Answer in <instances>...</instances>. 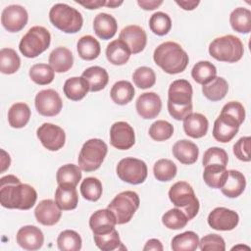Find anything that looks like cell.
<instances>
[{"label":"cell","mask_w":251,"mask_h":251,"mask_svg":"<svg viewBox=\"0 0 251 251\" xmlns=\"http://www.w3.org/2000/svg\"><path fill=\"white\" fill-rule=\"evenodd\" d=\"M37 199L36 190L29 184L22 183L14 175L0 179V203L7 209L29 210Z\"/></svg>","instance_id":"6da1fadb"},{"label":"cell","mask_w":251,"mask_h":251,"mask_svg":"<svg viewBox=\"0 0 251 251\" xmlns=\"http://www.w3.org/2000/svg\"><path fill=\"white\" fill-rule=\"evenodd\" d=\"M153 59L157 66L170 75L182 73L189 62L187 53L178 43L174 41H166L157 46Z\"/></svg>","instance_id":"7a4b0ae2"},{"label":"cell","mask_w":251,"mask_h":251,"mask_svg":"<svg viewBox=\"0 0 251 251\" xmlns=\"http://www.w3.org/2000/svg\"><path fill=\"white\" fill-rule=\"evenodd\" d=\"M192 86L186 79L174 80L168 90V111L176 121L192 113Z\"/></svg>","instance_id":"3957f363"},{"label":"cell","mask_w":251,"mask_h":251,"mask_svg":"<svg viewBox=\"0 0 251 251\" xmlns=\"http://www.w3.org/2000/svg\"><path fill=\"white\" fill-rule=\"evenodd\" d=\"M51 24L65 33H76L83 25V19L75 8L64 3H57L49 11Z\"/></svg>","instance_id":"277c9868"},{"label":"cell","mask_w":251,"mask_h":251,"mask_svg":"<svg viewBox=\"0 0 251 251\" xmlns=\"http://www.w3.org/2000/svg\"><path fill=\"white\" fill-rule=\"evenodd\" d=\"M243 53V43L237 36L231 34L217 37L209 45V54L221 62H238Z\"/></svg>","instance_id":"5b68a950"},{"label":"cell","mask_w":251,"mask_h":251,"mask_svg":"<svg viewBox=\"0 0 251 251\" xmlns=\"http://www.w3.org/2000/svg\"><path fill=\"white\" fill-rule=\"evenodd\" d=\"M171 202L192 220L199 212L200 204L192 186L186 181H177L169 190Z\"/></svg>","instance_id":"8992f818"},{"label":"cell","mask_w":251,"mask_h":251,"mask_svg":"<svg viewBox=\"0 0 251 251\" xmlns=\"http://www.w3.org/2000/svg\"><path fill=\"white\" fill-rule=\"evenodd\" d=\"M51 42L50 32L43 26L30 27L22 37L19 49L26 58H35L48 49Z\"/></svg>","instance_id":"52a82bcc"},{"label":"cell","mask_w":251,"mask_h":251,"mask_svg":"<svg viewBox=\"0 0 251 251\" xmlns=\"http://www.w3.org/2000/svg\"><path fill=\"white\" fill-rule=\"evenodd\" d=\"M108 152L107 144L99 138L84 142L78 154V167L84 172H93L100 168Z\"/></svg>","instance_id":"ba28073f"},{"label":"cell","mask_w":251,"mask_h":251,"mask_svg":"<svg viewBox=\"0 0 251 251\" xmlns=\"http://www.w3.org/2000/svg\"><path fill=\"white\" fill-rule=\"evenodd\" d=\"M140 199L136 192L126 190L119 193L108 205V209L114 214L117 224L128 223L139 208Z\"/></svg>","instance_id":"9c48e42d"},{"label":"cell","mask_w":251,"mask_h":251,"mask_svg":"<svg viewBox=\"0 0 251 251\" xmlns=\"http://www.w3.org/2000/svg\"><path fill=\"white\" fill-rule=\"evenodd\" d=\"M116 173L120 179L125 182L140 184L146 179L148 169L144 161L132 157H126L118 163Z\"/></svg>","instance_id":"30bf717a"},{"label":"cell","mask_w":251,"mask_h":251,"mask_svg":"<svg viewBox=\"0 0 251 251\" xmlns=\"http://www.w3.org/2000/svg\"><path fill=\"white\" fill-rule=\"evenodd\" d=\"M241 123L231 115L221 111L213 127L214 138L222 143L229 142L238 132Z\"/></svg>","instance_id":"8fae6325"},{"label":"cell","mask_w":251,"mask_h":251,"mask_svg":"<svg viewBox=\"0 0 251 251\" xmlns=\"http://www.w3.org/2000/svg\"><path fill=\"white\" fill-rule=\"evenodd\" d=\"M36 135L41 144L49 151H58L66 141V133L59 126L44 123L36 130Z\"/></svg>","instance_id":"7c38bea8"},{"label":"cell","mask_w":251,"mask_h":251,"mask_svg":"<svg viewBox=\"0 0 251 251\" xmlns=\"http://www.w3.org/2000/svg\"><path fill=\"white\" fill-rule=\"evenodd\" d=\"M34 104L37 112L44 117H54L58 115L63 107L62 99L54 89L39 91L35 96Z\"/></svg>","instance_id":"4fadbf2b"},{"label":"cell","mask_w":251,"mask_h":251,"mask_svg":"<svg viewBox=\"0 0 251 251\" xmlns=\"http://www.w3.org/2000/svg\"><path fill=\"white\" fill-rule=\"evenodd\" d=\"M27 20L28 15L25 8L17 4L5 7L1 14V24L10 32L22 30L27 24Z\"/></svg>","instance_id":"5bb4252c"},{"label":"cell","mask_w":251,"mask_h":251,"mask_svg":"<svg viewBox=\"0 0 251 251\" xmlns=\"http://www.w3.org/2000/svg\"><path fill=\"white\" fill-rule=\"evenodd\" d=\"M110 143L119 150H127L135 143L132 126L126 122H116L110 128Z\"/></svg>","instance_id":"9a60e30c"},{"label":"cell","mask_w":251,"mask_h":251,"mask_svg":"<svg viewBox=\"0 0 251 251\" xmlns=\"http://www.w3.org/2000/svg\"><path fill=\"white\" fill-rule=\"evenodd\" d=\"M208 225L216 230L227 231L236 227L239 223L238 214L225 207H217L208 216Z\"/></svg>","instance_id":"2e32d148"},{"label":"cell","mask_w":251,"mask_h":251,"mask_svg":"<svg viewBox=\"0 0 251 251\" xmlns=\"http://www.w3.org/2000/svg\"><path fill=\"white\" fill-rule=\"evenodd\" d=\"M119 39L126 44L131 54H138L143 51L147 43L145 30L141 26L135 25L124 27L120 32Z\"/></svg>","instance_id":"e0dca14e"},{"label":"cell","mask_w":251,"mask_h":251,"mask_svg":"<svg viewBox=\"0 0 251 251\" xmlns=\"http://www.w3.org/2000/svg\"><path fill=\"white\" fill-rule=\"evenodd\" d=\"M135 108L138 115L142 119L151 120L160 114L162 109V101L157 93L145 92L137 98Z\"/></svg>","instance_id":"ac0fdd59"},{"label":"cell","mask_w":251,"mask_h":251,"mask_svg":"<svg viewBox=\"0 0 251 251\" xmlns=\"http://www.w3.org/2000/svg\"><path fill=\"white\" fill-rule=\"evenodd\" d=\"M17 243L25 250H37L44 243V235L41 229L35 226H22L16 235Z\"/></svg>","instance_id":"d6986e66"},{"label":"cell","mask_w":251,"mask_h":251,"mask_svg":"<svg viewBox=\"0 0 251 251\" xmlns=\"http://www.w3.org/2000/svg\"><path fill=\"white\" fill-rule=\"evenodd\" d=\"M61 211L62 210L58 207L55 201L51 199H44L35 207L34 216L39 224L43 226H54L61 219Z\"/></svg>","instance_id":"ffe728a7"},{"label":"cell","mask_w":251,"mask_h":251,"mask_svg":"<svg viewBox=\"0 0 251 251\" xmlns=\"http://www.w3.org/2000/svg\"><path fill=\"white\" fill-rule=\"evenodd\" d=\"M117 225L114 214L107 208L94 212L89 219V226L93 234H103L110 232Z\"/></svg>","instance_id":"44dd1931"},{"label":"cell","mask_w":251,"mask_h":251,"mask_svg":"<svg viewBox=\"0 0 251 251\" xmlns=\"http://www.w3.org/2000/svg\"><path fill=\"white\" fill-rule=\"evenodd\" d=\"M208 127L207 118L200 113H191L183 119L184 132L192 138H201L206 135Z\"/></svg>","instance_id":"7402d4cb"},{"label":"cell","mask_w":251,"mask_h":251,"mask_svg":"<svg viewBox=\"0 0 251 251\" xmlns=\"http://www.w3.org/2000/svg\"><path fill=\"white\" fill-rule=\"evenodd\" d=\"M93 29L99 38L107 40L116 34L118 30V24L112 15L107 13H99L94 18Z\"/></svg>","instance_id":"603a6c76"},{"label":"cell","mask_w":251,"mask_h":251,"mask_svg":"<svg viewBox=\"0 0 251 251\" xmlns=\"http://www.w3.org/2000/svg\"><path fill=\"white\" fill-rule=\"evenodd\" d=\"M173 154L177 161L184 165L194 164L199 155V149L195 143L187 139L176 141L173 146Z\"/></svg>","instance_id":"cb8c5ba5"},{"label":"cell","mask_w":251,"mask_h":251,"mask_svg":"<svg viewBox=\"0 0 251 251\" xmlns=\"http://www.w3.org/2000/svg\"><path fill=\"white\" fill-rule=\"evenodd\" d=\"M246 186V179L242 173L235 170H228L225 184L220 188L222 193L228 198H236L241 195Z\"/></svg>","instance_id":"d4e9b609"},{"label":"cell","mask_w":251,"mask_h":251,"mask_svg":"<svg viewBox=\"0 0 251 251\" xmlns=\"http://www.w3.org/2000/svg\"><path fill=\"white\" fill-rule=\"evenodd\" d=\"M81 76L87 81L89 91L96 92L104 89L109 81V75L107 71L99 66L89 67L83 71Z\"/></svg>","instance_id":"484cf974"},{"label":"cell","mask_w":251,"mask_h":251,"mask_svg":"<svg viewBox=\"0 0 251 251\" xmlns=\"http://www.w3.org/2000/svg\"><path fill=\"white\" fill-rule=\"evenodd\" d=\"M49 65L56 73L68 72L74 64L72 52L66 47H57L49 55Z\"/></svg>","instance_id":"4316f807"},{"label":"cell","mask_w":251,"mask_h":251,"mask_svg":"<svg viewBox=\"0 0 251 251\" xmlns=\"http://www.w3.org/2000/svg\"><path fill=\"white\" fill-rule=\"evenodd\" d=\"M130 51L126 44L121 40L116 39L111 41L106 48V57L107 60L116 66L125 65L130 57Z\"/></svg>","instance_id":"83f0119b"},{"label":"cell","mask_w":251,"mask_h":251,"mask_svg":"<svg viewBox=\"0 0 251 251\" xmlns=\"http://www.w3.org/2000/svg\"><path fill=\"white\" fill-rule=\"evenodd\" d=\"M81 169L75 164H66L60 167L56 174L59 186L75 187L81 179Z\"/></svg>","instance_id":"f1b7e54d"},{"label":"cell","mask_w":251,"mask_h":251,"mask_svg":"<svg viewBox=\"0 0 251 251\" xmlns=\"http://www.w3.org/2000/svg\"><path fill=\"white\" fill-rule=\"evenodd\" d=\"M63 90L68 99L78 101L85 97L89 91V85L82 76H74L65 81Z\"/></svg>","instance_id":"f546056e"},{"label":"cell","mask_w":251,"mask_h":251,"mask_svg":"<svg viewBox=\"0 0 251 251\" xmlns=\"http://www.w3.org/2000/svg\"><path fill=\"white\" fill-rule=\"evenodd\" d=\"M30 114L27 104L24 102L15 103L8 111V123L14 128H22L28 123Z\"/></svg>","instance_id":"4dcf8cb0"},{"label":"cell","mask_w":251,"mask_h":251,"mask_svg":"<svg viewBox=\"0 0 251 251\" xmlns=\"http://www.w3.org/2000/svg\"><path fill=\"white\" fill-rule=\"evenodd\" d=\"M55 202L61 210L70 211L76 208L78 195L75 187L59 186L55 191Z\"/></svg>","instance_id":"1f68e13d"},{"label":"cell","mask_w":251,"mask_h":251,"mask_svg":"<svg viewBox=\"0 0 251 251\" xmlns=\"http://www.w3.org/2000/svg\"><path fill=\"white\" fill-rule=\"evenodd\" d=\"M228 91V84L227 81L221 76L214 77L211 81L204 84L202 86V92L203 95L213 101H220L226 95Z\"/></svg>","instance_id":"d6a6232c"},{"label":"cell","mask_w":251,"mask_h":251,"mask_svg":"<svg viewBox=\"0 0 251 251\" xmlns=\"http://www.w3.org/2000/svg\"><path fill=\"white\" fill-rule=\"evenodd\" d=\"M78 56L86 61L96 59L101 52L100 43L92 35L81 36L76 44Z\"/></svg>","instance_id":"836d02e7"},{"label":"cell","mask_w":251,"mask_h":251,"mask_svg":"<svg viewBox=\"0 0 251 251\" xmlns=\"http://www.w3.org/2000/svg\"><path fill=\"white\" fill-rule=\"evenodd\" d=\"M228 171L225 166L209 165L206 166L203 173L205 183L212 188H221L227 177Z\"/></svg>","instance_id":"e575fe53"},{"label":"cell","mask_w":251,"mask_h":251,"mask_svg":"<svg viewBox=\"0 0 251 251\" xmlns=\"http://www.w3.org/2000/svg\"><path fill=\"white\" fill-rule=\"evenodd\" d=\"M134 87L127 80H119L111 88L110 96L113 102L118 105H126L134 97Z\"/></svg>","instance_id":"d590c367"},{"label":"cell","mask_w":251,"mask_h":251,"mask_svg":"<svg viewBox=\"0 0 251 251\" xmlns=\"http://www.w3.org/2000/svg\"><path fill=\"white\" fill-rule=\"evenodd\" d=\"M229 23L233 30L240 33H249L251 30V12L250 10L238 7L229 16Z\"/></svg>","instance_id":"8d00e7d4"},{"label":"cell","mask_w":251,"mask_h":251,"mask_svg":"<svg viewBox=\"0 0 251 251\" xmlns=\"http://www.w3.org/2000/svg\"><path fill=\"white\" fill-rule=\"evenodd\" d=\"M199 237L191 230L176 234L171 243V247L174 251H194L198 248Z\"/></svg>","instance_id":"74e56055"},{"label":"cell","mask_w":251,"mask_h":251,"mask_svg":"<svg viewBox=\"0 0 251 251\" xmlns=\"http://www.w3.org/2000/svg\"><path fill=\"white\" fill-rule=\"evenodd\" d=\"M217 75L216 67L209 61H199L191 70L192 78L199 84H206Z\"/></svg>","instance_id":"f35d334b"},{"label":"cell","mask_w":251,"mask_h":251,"mask_svg":"<svg viewBox=\"0 0 251 251\" xmlns=\"http://www.w3.org/2000/svg\"><path fill=\"white\" fill-rule=\"evenodd\" d=\"M21 66V59L12 48H2L0 51V71L5 75L15 74Z\"/></svg>","instance_id":"ab89813d"},{"label":"cell","mask_w":251,"mask_h":251,"mask_svg":"<svg viewBox=\"0 0 251 251\" xmlns=\"http://www.w3.org/2000/svg\"><path fill=\"white\" fill-rule=\"evenodd\" d=\"M57 245L61 251H78L81 249L82 240L76 231L66 229L59 234Z\"/></svg>","instance_id":"60d3db41"},{"label":"cell","mask_w":251,"mask_h":251,"mask_svg":"<svg viewBox=\"0 0 251 251\" xmlns=\"http://www.w3.org/2000/svg\"><path fill=\"white\" fill-rule=\"evenodd\" d=\"M28 75L34 83L39 85H46L53 81L55 72L50 65L35 64L29 69Z\"/></svg>","instance_id":"b9f144b4"},{"label":"cell","mask_w":251,"mask_h":251,"mask_svg":"<svg viewBox=\"0 0 251 251\" xmlns=\"http://www.w3.org/2000/svg\"><path fill=\"white\" fill-rule=\"evenodd\" d=\"M96 246L102 251H113L124 248L119 236V232L114 228L110 232L103 234H93Z\"/></svg>","instance_id":"7bdbcfd3"},{"label":"cell","mask_w":251,"mask_h":251,"mask_svg":"<svg viewBox=\"0 0 251 251\" xmlns=\"http://www.w3.org/2000/svg\"><path fill=\"white\" fill-rule=\"evenodd\" d=\"M177 169L176 164L169 159L158 160L153 167V174L159 181H170L176 175Z\"/></svg>","instance_id":"ee69618b"},{"label":"cell","mask_w":251,"mask_h":251,"mask_svg":"<svg viewBox=\"0 0 251 251\" xmlns=\"http://www.w3.org/2000/svg\"><path fill=\"white\" fill-rule=\"evenodd\" d=\"M149 27L156 35H166L172 28V20L168 14L156 12L149 19Z\"/></svg>","instance_id":"f6af8a7d"},{"label":"cell","mask_w":251,"mask_h":251,"mask_svg":"<svg viewBox=\"0 0 251 251\" xmlns=\"http://www.w3.org/2000/svg\"><path fill=\"white\" fill-rule=\"evenodd\" d=\"M102 183L101 181L93 176L86 177L80 184V193L82 197L88 201H97L102 195Z\"/></svg>","instance_id":"bcb514c9"},{"label":"cell","mask_w":251,"mask_h":251,"mask_svg":"<svg viewBox=\"0 0 251 251\" xmlns=\"http://www.w3.org/2000/svg\"><path fill=\"white\" fill-rule=\"evenodd\" d=\"M188 221L187 216L178 208H173L162 216L163 225L170 229H181Z\"/></svg>","instance_id":"7dc6e473"},{"label":"cell","mask_w":251,"mask_h":251,"mask_svg":"<svg viewBox=\"0 0 251 251\" xmlns=\"http://www.w3.org/2000/svg\"><path fill=\"white\" fill-rule=\"evenodd\" d=\"M132 80L134 84L141 88L146 89L152 87L156 82V75L149 67H139L132 74Z\"/></svg>","instance_id":"c3c4849f"},{"label":"cell","mask_w":251,"mask_h":251,"mask_svg":"<svg viewBox=\"0 0 251 251\" xmlns=\"http://www.w3.org/2000/svg\"><path fill=\"white\" fill-rule=\"evenodd\" d=\"M174 134V126L171 123L159 120L154 122L149 127V135L153 140L165 141Z\"/></svg>","instance_id":"681fc988"},{"label":"cell","mask_w":251,"mask_h":251,"mask_svg":"<svg viewBox=\"0 0 251 251\" xmlns=\"http://www.w3.org/2000/svg\"><path fill=\"white\" fill-rule=\"evenodd\" d=\"M228 162V156L226 150L220 147H210L208 148L202 159L203 166H209V165H221L226 167Z\"/></svg>","instance_id":"f907efd6"},{"label":"cell","mask_w":251,"mask_h":251,"mask_svg":"<svg viewBox=\"0 0 251 251\" xmlns=\"http://www.w3.org/2000/svg\"><path fill=\"white\" fill-rule=\"evenodd\" d=\"M199 248L202 251H225L226 243L222 236L212 233L207 234L199 241Z\"/></svg>","instance_id":"816d5d0a"},{"label":"cell","mask_w":251,"mask_h":251,"mask_svg":"<svg viewBox=\"0 0 251 251\" xmlns=\"http://www.w3.org/2000/svg\"><path fill=\"white\" fill-rule=\"evenodd\" d=\"M250 136H244L239 138L236 143L233 145V154L235 157L243 162H249L251 160L250 157Z\"/></svg>","instance_id":"f5cc1de1"},{"label":"cell","mask_w":251,"mask_h":251,"mask_svg":"<svg viewBox=\"0 0 251 251\" xmlns=\"http://www.w3.org/2000/svg\"><path fill=\"white\" fill-rule=\"evenodd\" d=\"M137 4L139 7H141L143 10L146 11H151V10H155L156 8H158L160 5L163 4L162 0H138Z\"/></svg>","instance_id":"db71d44e"},{"label":"cell","mask_w":251,"mask_h":251,"mask_svg":"<svg viewBox=\"0 0 251 251\" xmlns=\"http://www.w3.org/2000/svg\"><path fill=\"white\" fill-rule=\"evenodd\" d=\"M75 3L83 6L86 9L89 10H94V9H98L102 6L106 5V1L104 0H86V1H75Z\"/></svg>","instance_id":"11a10c76"},{"label":"cell","mask_w":251,"mask_h":251,"mask_svg":"<svg viewBox=\"0 0 251 251\" xmlns=\"http://www.w3.org/2000/svg\"><path fill=\"white\" fill-rule=\"evenodd\" d=\"M164 249L163 247V244L161 243V241L159 239H156V238H152V239H149L145 246L143 247V250L144 251H147V250H154V251H162Z\"/></svg>","instance_id":"9f6ffc18"},{"label":"cell","mask_w":251,"mask_h":251,"mask_svg":"<svg viewBox=\"0 0 251 251\" xmlns=\"http://www.w3.org/2000/svg\"><path fill=\"white\" fill-rule=\"evenodd\" d=\"M176 3L181 7L183 10H186V11H191V10H194L200 3V1L198 0H176Z\"/></svg>","instance_id":"6f0895ef"},{"label":"cell","mask_w":251,"mask_h":251,"mask_svg":"<svg viewBox=\"0 0 251 251\" xmlns=\"http://www.w3.org/2000/svg\"><path fill=\"white\" fill-rule=\"evenodd\" d=\"M11 164V158L10 155L5 152L3 149H1V173H4Z\"/></svg>","instance_id":"680465c9"},{"label":"cell","mask_w":251,"mask_h":251,"mask_svg":"<svg viewBox=\"0 0 251 251\" xmlns=\"http://www.w3.org/2000/svg\"><path fill=\"white\" fill-rule=\"evenodd\" d=\"M123 4V1H115V0H110V1H106V5L109 8H117L120 5Z\"/></svg>","instance_id":"91938a15"},{"label":"cell","mask_w":251,"mask_h":251,"mask_svg":"<svg viewBox=\"0 0 251 251\" xmlns=\"http://www.w3.org/2000/svg\"><path fill=\"white\" fill-rule=\"evenodd\" d=\"M241 248H246V249H250L248 246H242V245H237V246H234L231 248V250H237V249H241Z\"/></svg>","instance_id":"94428289"}]
</instances>
